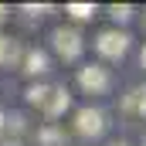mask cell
Returning <instances> with one entry per match:
<instances>
[{
    "label": "cell",
    "mask_w": 146,
    "mask_h": 146,
    "mask_svg": "<svg viewBox=\"0 0 146 146\" xmlns=\"http://www.w3.org/2000/svg\"><path fill=\"white\" fill-rule=\"evenodd\" d=\"M95 51L102 58H122L129 51V34L119 31V27H109V31H102V34L95 37Z\"/></svg>",
    "instance_id": "6da1fadb"
},
{
    "label": "cell",
    "mask_w": 146,
    "mask_h": 146,
    "mask_svg": "<svg viewBox=\"0 0 146 146\" xmlns=\"http://www.w3.org/2000/svg\"><path fill=\"white\" fill-rule=\"evenodd\" d=\"M51 41H54V51L65 58V61H75L78 54H82V34L75 31V27H58L54 34H51Z\"/></svg>",
    "instance_id": "7a4b0ae2"
},
{
    "label": "cell",
    "mask_w": 146,
    "mask_h": 146,
    "mask_svg": "<svg viewBox=\"0 0 146 146\" xmlns=\"http://www.w3.org/2000/svg\"><path fill=\"white\" fill-rule=\"evenodd\" d=\"M78 85L85 92H92V95H102V92H109L112 78L102 65H85V68H78Z\"/></svg>",
    "instance_id": "3957f363"
},
{
    "label": "cell",
    "mask_w": 146,
    "mask_h": 146,
    "mask_svg": "<svg viewBox=\"0 0 146 146\" xmlns=\"http://www.w3.org/2000/svg\"><path fill=\"white\" fill-rule=\"evenodd\" d=\"M75 129H78L82 136L95 139V136L106 133V115L99 109H92V106H85V109H78V115H75Z\"/></svg>",
    "instance_id": "277c9868"
},
{
    "label": "cell",
    "mask_w": 146,
    "mask_h": 146,
    "mask_svg": "<svg viewBox=\"0 0 146 146\" xmlns=\"http://www.w3.org/2000/svg\"><path fill=\"white\" fill-rule=\"evenodd\" d=\"M68 106H72V95H68L65 88H51L41 109H44V115H48V119H58V115L68 109Z\"/></svg>",
    "instance_id": "5b68a950"
},
{
    "label": "cell",
    "mask_w": 146,
    "mask_h": 146,
    "mask_svg": "<svg viewBox=\"0 0 146 146\" xmlns=\"http://www.w3.org/2000/svg\"><path fill=\"white\" fill-rule=\"evenodd\" d=\"M21 58H24L21 41H14V37H7V34H0V65H3V68H14Z\"/></svg>",
    "instance_id": "8992f818"
},
{
    "label": "cell",
    "mask_w": 146,
    "mask_h": 146,
    "mask_svg": "<svg viewBox=\"0 0 146 146\" xmlns=\"http://www.w3.org/2000/svg\"><path fill=\"white\" fill-rule=\"evenodd\" d=\"M122 112H129V115H143V119H146V85L129 88V95H122Z\"/></svg>",
    "instance_id": "52a82bcc"
},
{
    "label": "cell",
    "mask_w": 146,
    "mask_h": 146,
    "mask_svg": "<svg viewBox=\"0 0 146 146\" xmlns=\"http://www.w3.org/2000/svg\"><path fill=\"white\" fill-rule=\"evenodd\" d=\"M24 72L27 75H41V72H48V54H44V51H27V54H24Z\"/></svg>",
    "instance_id": "ba28073f"
},
{
    "label": "cell",
    "mask_w": 146,
    "mask_h": 146,
    "mask_svg": "<svg viewBox=\"0 0 146 146\" xmlns=\"http://www.w3.org/2000/svg\"><path fill=\"white\" fill-rule=\"evenodd\" d=\"M65 10H68V14H72L75 21H88V17H92V14H95V7H92V3H68V7H65Z\"/></svg>",
    "instance_id": "9c48e42d"
},
{
    "label": "cell",
    "mask_w": 146,
    "mask_h": 146,
    "mask_svg": "<svg viewBox=\"0 0 146 146\" xmlns=\"http://www.w3.org/2000/svg\"><path fill=\"white\" fill-rule=\"evenodd\" d=\"M48 92H51L48 85H31V88H27V102H31V106H44Z\"/></svg>",
    "instance_id": "30bf717a"
},
{
    "label": "cell",
    "mask_w": 146,
    "mask_h": 146,
    "mask_svg": "<svg viewBox=\"0 0 146 146\" xmlns=\"http://www.w3.org/2000/svg\"><path fill=\"white\" fill-rule=\"evenodd\" d=\"M112 17H115V21H129V17H133V7H129V3H122V7H112Z\"/></svg>",
    "instance_id": "8fae6325"
},
{
    "label": "cell",
    "mask_w": 146,
    "mask_h": 146,
    "mask_svg": "<svg viewBox=\"0 0 146 146\" xmlns=\"http://www.w3.org/2000/svg\"><path fill=\"white\" fill-rule=\"evenodd\" d=\"M139 61H143V68H146V48H143V54H139Z\"/></svg>",
    "instance_id": "7c38bea8"
},
{
    "label": "cell",
    "mask_w": 146,
    "mask_h": 146,
    "mask_svg": "<svg viewBox=\"0 0 146 146\" xmlns=\"http://www.w3.org/2000/svg\"><path fill=\"white\" fill-rule=\"evenodd\" d=\"M3 17H7V7H0V21H3Z\"/></svg>",
    "instance_id": "4fadbf2b"
},
{
    "label": "cell",
    "mask_w": 146,
    "mask_h": 146,
    "mask_svg": "<svg viewBox=\"0 0 146 146\" xmlns=\"http://www.w3.org/2000/svg\"><path fill=\"white\" fill-rule=\"evenodd\" d=\"M3 146H21V143H17V139H14V143H3Z\"/></svg>",
    "instance_id": "5bb4252c"
},
{
    "label": "cell",
    "mask_w": 146,
    "mask_h": 146,
    "mask_svg": "<svg viewBox=\"0 0 146 146\" xmlns=\"http://www.w3.org/2000/svg\"><path fill=\"white\" fill-rule=\"evenodd\" d=\"M0 129H3V112H0Z\"/></svg>",
    "instance_id": "9a60e30c"
},
{
    "label": "cell",
    "mask_w": 146,
    "mask_h": 146,
    "mask_svg": "<svg viewBox=\"0 0 146 146\" xmlns=\"http://www.w3.org/2000/svg\"><path fill=\"white\" fill-rule=\"evenodd\" d=\"M112 146H129V143H112Z\"/></svg>",
    "instance_id": "2e32d148"
},
{
    "label": "cell",
    "mask_w": 146,
    "mask_h": 146,
    "mask_svg": "<svg viewBox=\"0 0 146 146\" xmlns=\"http://www.w3.org/2000/svg\"><path fill=\"white\" fill-rule=\"evenodd\" d=\"M143 146H146V136H143Z\"/></svg>",
    "instance_id": "e0dca14e"
}]
</instances>
